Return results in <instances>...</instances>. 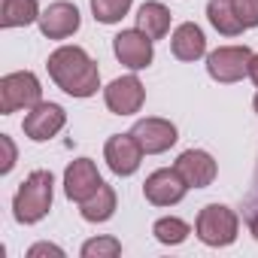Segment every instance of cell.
I'll list each match as a JSON object with an SVG mask.
<instances>
[{"instance_id":"cell-3","label":"cell","mask_w":258,"mask_h":258,"mask_svg":"<svg viewBox=\"0 0 258 258\" xmlns=\"http://www.w3.org/2000/svg\"><path fill=\"white\" fill-rule=\"evenodd\" d=\"M198 237L207 246H228V243H234V237H237V216L228 207H219V204L204 207L201 216H198Z\"/></svg>"},{"instance_id":"cell-15","label":"cell","mask_w":258,"mask_h":258,"mask_svg":"<svg viewBox=\"0 0 258 258\" xmlns=\"http://www.w3.org/2000/svg\"><path fill=\"white\" fill-rule=\"evenodd\" d=\"M204 49H207V40H204V31L198 25L188 22V25L176 28V34H173V55L179 61H195V58L204 55Z\"/></svg>"},{"instance_id":"cell-4","label":"cell","mask_w":258,"mask_h":258,"mask_svg":"<svg viewBox=\"0 0 258 258\" xmlns=\"http://www.w3.org/2000/svg\"><path fill=\"white\" fill-rule=\"evenodd\" d=\"M37 103H40V82L34 73H10L0 79V112L4 115Z\"/></svg>"},{"instance_id":"cell-22","label":"cell","mask_w":258,"mask_h":258,"mask_svg":"<svg viewBox=\"0 0 258 258\" xmlns=\"http://www.w3.org/2000/svg\"><path fill=\"white\" fill-rule=\"evenodd\" d=\"M121 252V243L115 237H100V240H88L82 246V255L85 258H115Z\"/></svg>"},{"instance_id":"cell-2","label":"cell","mask_w":258,"mask_h":258,"mask_svg":"<svg viewBox=\"0 0 258 258\" xmlns=\"http://www.w3.org/2000/svg\"><path fill=\"white\" fill-rule=\"evenodd\" d=\"M49 207H52V173L49 170H34L16 195V204H13L16 219L28 222V225L40 222L49 213Z\"/></svg>"},{"instance_id":"cell-23","label":"cell","mask_w":258,"mask_h":258,"mask_svg":"<svg viewBox=\"0 0 258 258\" xmlns=\"http://www.w3.org/2000/svg\"><path fill=\"white\" fill-rule=\"evenodd\" d=\"M228 7L243 22V28H255L258 25V0H228Z\"/></svg>"},{"instance_id":"cell-12","label":"cell","mask_w":258,"mask_h":258,"mask_svg":"<svg viewBox=\"0 0 258 258\" xmlns=\"http://www.w3.org/2000/svg\"><path fill=\"white\" fill-rule=\"evenodd\" d=\"M64 127V109L58 103H37L25 115V134L31 140H49Z\"/></svg>"},{"instance_id":"cell-8","label":"cell","mask_w":258,"mask_h":258,"mask_svg":"<svg viewBox=\"0 0 258 258\" xmlns=\"http://www.w3.org/2000/svg\"><path fill=\"white\" fill-rule=\"evenodd\" d=\"M131 134H134V140L140 143V149L146 155H158V152H164L176 143V127L164 118H143V121L134 124Z\"/></svg>"},{"instance_id":"cell-7","label":"cell","mask_w":258,"mask_h":258,"mask_svg":"<svg viewBox=\"0 0 258 258\" xmlns=\"http://www.w3.org/2000/svg\"><path fill=\"white\" fill-rule=\"evenodd\" d=\"M103 155H106V164H109L112 173L127 176V173H134V170L140 167L143 149H140V143L134 140V134H115V137L106 140Z\"/></svg>"},{"instance_id":"cell-9","label":"cell","mask_w":258,"mask_h":258,"mask_svg":"<svg viewBox=\"0 0 258 258\" xmlns=\"http://www.w3.org/2000/svg\"><path fill=\"white\" fill-rule=\"evenodd\" d=\"M115 55L131 70H143V67L152 64V40L140 28L137 31H121L115 37Z\"/></svg>"},{"instance_id":"cell-20","label":"cell","mask_w":258,"mask_h":258,"mask_svg":"<svg viewBox=\"0 0 258 258\" xmlns=\"http://www.w3.org/2000/svg\"><path fill=\"white\" fill-rule=\"evenodd\" d=\"M127 10H131V0H91V13H94V19L103 22V25L118 22Z\"/></svg>"},{"instance_id":"cell-10","label":"cell","mask_w":258,"mask_h":258,"mask_svg":"<svg viewBox=\"0 0 258 258\" xmlns=\"http://www.w3.org/2000/svg\"><path fill=\"white\" fill-rule=\"evenodd\" d=\"M100 185H103V179H100L97 167H94L88 158L73 161V164L67 167V173H64V191H67V198H73V201H79V204L88 201Z\"/></svg>"},{"instance_id":"cell-18","label":"cell","mask_w":258,"mask_h":258,"mask_svg":"<svg viewBox=\"0 0 258 258\" xmlns=\"http://www.w3.org/2000/svg\"><path fill=\"white\" fill-rule=\"evenodd\" d=\"M115 210V191L109 185H100L88 201H82V219L85 222H106Z\"/></svg>"},{"instance_id":"cell-14","label":"cell","mask_w":258,"mask_h":258,"mask_svg":"<svg viewBox=\"0 0 258 258\" xmlns=\"http://www.w3.org/2000/svg\"><path fill=\"white\" fill-rule=\"evenodd\" d=\"M176 170H179L182 179H185L188 185H195V188H204V185H210V182L216 179V161H213L207 152H201V149L182 152L179 161H176Z\"/></svg>"},{"instance_id":"cell-24","label":"cell","mask_w":258,"mask_h":258,"mask_svg":"<svg viewBox=\"0 0 258 258\" xmlns=\"http://www.w3.org/2000/svg\"><path fill=\"white\" fill-rule=\"evenodd\" d=\"M0 146H4V164H0V170L10 173V170H13V164H16V146H13V140H10V137H0Z\"/></svg>"},{"instance_id":"cell-26","label":"cell","mask_w":258,"mask_h":258,"mask_svg":"<svg viewBox=\"0 0 258 258\" xmlns=\"http://www.w3.org/2000/svg\"><path fill=\"white\" fill-rule=\"evenodd\" d=\"M249 76H252V82L258 85V55H252V61H249Z\"/></svg>"},{"instance_id":"cell-28","label":"cell","mask_w":258,"mask_h":258,"mask_svg":"<svg viewBox=\"0 0 258 258\" xmlns=\"http://www.w3.org/2000/svg\"><path fill=\"white\" fill-rule=\"evenodd\" d=\"M255 109H258V94H255Z\"/></svg>"},{"instance_id":"cell-25","label":"cell","mask_w":258,"mask_h":258,"mask_svg":"<svg viewBox=\"0 0 258 258\" xmlns=\"http://www.w3.org/2000/svg\"><path fill=\"white\" fill-rule=\"evenodd\" d=\"M28 255H31V258H40V255H55V258H64V252H61L58 246H52V243H37Z\"/></svg>"},{"instance_id":"cell-21","label":"cell","mask_w":258,"mask_h":258,"mask_svg":"<svg viewBox=\"0 0 258 258\" xmlns=\"http://www.w3.org/2000/svg\"><path fill=\"white\" fill-rule=\"evenodd\" d=\"M155 237L161 243H182L188 237V225L182 219H161L155 222Z\"/></svg>"},{"instance_id":"cell-13","label":"cell","mask_w":258,"mask_h":258,"mask_svg":"<svg viewBox=\"0 0 258 258\" xmlns=\"http://www.w3.org/2000/svg\"><path fill=\"white\" fill-rule=\"evenodd\" d=\"M79 28V10L73 4H52L40 16V31L49 40H64Z\"/></svg>"},{"instance_id":"cell-11","label":"cell","mask_w":258,"mask_h":258,"mask_svg":"<svg viewBox=\"0 0 258 258\" xmlns=\"http://www.w3.org/2000/svg\"><path fill=\"white\" fill-rule=\"evenodd\" d=\"M143 97H146V91L137 76H121V79L109 82V88H106V106L118 115L137 112L143 106Z\"/></svg>"},{"instance_id":"cell-27","label":"cell","mask_w":258,"mask_h":258,"mask_svg":"<svg viewBox=\"0 0 258 258\" xmlns=\"http://www.w3.org/2000/svg\"><path fill=\"white\" fill-rule=\"evenodd\" d=\"M252 234L258 237V216H252Z\"/></svg>"},{"instance_id":"cell-17","label":"cell","mask_w":258,"mask_h":258,"mask_svg":"<svg viewBox=\"0 0 258 258\" xmlns=\"http://www.w3.org/2000/svg\"><path fill=\"white\" fill-rule=\"evenodd\" d=\"M34 19H40L37 0H0V25L4 28L31 25Z\"/></svg>"},{"instance_id":"cell-1","label":"cell","mask_w":258,"mask_h":258,"mask_svg":"<svg viewBox=\"0 0 258 258\" xmlns=\"http://www.w3.org/2000/svg\"><path fill=\"white\" fill-rule=\"evenodd\" d=\"M49 73L73 97H91L97 91V82H100L97 64L79 46H61L58 52H52L49 55Z\"/></svg>"},{"instance_id":"cell-16","label":"cell","mask_w":258,"mask_h":258,"mask_svg":"<svg viewBox=\"0 0 258 258\" xmlns=\"http://www.w3.org/2000/svg\"><path fill=\"white\" fill-rule=\"evenodd\" d=\"M137 28L149 40H161L170 31V13L161 4H143L140 7V16H137Z\"/></svg>"},{"instance_id":"cell-5","label":"cell","mask_w":258,"mask_h":258,"mask_svg":"<svg viewBox=\"0 0 258 258\" xmlns=\"http://www.w3.org/2000/svg\"><path fill=\"white\" fill-rule=\"evenodd\" d=\"M249 61H252V52L246 46H225L207 58V70L219 82H237L243 79V73H249Z\"/></svg>"},{"instance_id":"cell-6","label":"cell","mask_w":258,"mask_h":258,"mask_svg":"<svg viewBox=\"0 0 258 258\" xmlns=\"http://www.w3.org/2000/svg\"><path fill=\"white\" fill-rule=\"evenodd\" d=\"M188 182L182 179V173L173 167V170H155L146 185H143V195L146 201H152L155 207H170V204H179L182 195H185Z\"/></svg>"},{"instance_id":"cell-19","label":"cell","mask_w":258,"mask_h":258,"mask_svg":"<svg viewBox=\"0 0 258 258\" xmlns=\"http://www.w3.org/2000/svg\"><path fill=\"white\" fill-rule=\"evenodd\" d=\"M207 16L213 22V28L225 37H234L243 31V22L234 16V10L228 7V0H210V7H207Z\"/></svg>"}]
</instances>
